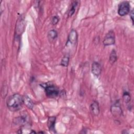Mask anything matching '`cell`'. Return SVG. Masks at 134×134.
I'll use <instances>...</instances> for the list:
<instances>
[{
    "mask_svg": "<svg viewBox=\"0 0 134 134\" xmlns=\"http://www.w3.org/2000/svg\"><path fill=\"white\" fill-rule=\"evenodd\" d=\"M24 104V96L17 93L10 96L6 101L7 107L12 111L19 110Z\"/></svg>",
    "mask_w": 134,
    "mask_h": 134,
    "instance_id": "obj_1",
    "label": "cell"
},
{
    "mask_svg": "<svg viewBox=\"0 0 134 134\" xmlns=\"http://www.w3.org/2000/svg\"><path fill=\"white\" fill-rule=\"evenodd\" d=\"M46 95L50 98L57 97L59 94V90L57 87L53 85H47L44 87Z\"/></svg>",
    "mask_w": 134,
    "mask_h": 134,
    "instance_id": "obj_2",
    "label": "cell"
},
{
    "mask_svg": "<svg viewBox=\"0 0 134 134\" xmlns=\"http://www.w3.org/2000/svg\"><path fill=\"white\" fill-rule=\"evenodd\" d=\"M130 4L127 1L121 2L118 6V14L120 16H124L127 15L130 12Z\"/></svg>",
    "mask_w": 134,
    "mask_h": 134,
    "instance_id": "obj_3",
    "label": "cell"
},
{
    "mask_svg": "<svg viewBox=\"0 0 134 134\" xmlns=\"http://www.w3.org/2000/svg\"><path fill=\"white\" fill-rule=\"evenodd\" d=\"M115 42V36L114 32L113 30L109 31L104 37L103 41V44L105 46H108L113 45Z\"/></svg>",
    "mask_w": 134,
    "mask_h": 134,
    "instance_id": "obj_4",
    "label": "cell"
},
{
    "mask_svg": "<svg viewBox=\"0 0 134 134\" xmlns=\"http://www.w3.org/2000/svg\"><path fill=\"white\" fill-rule=\"evenodd\" d=\"M110 111L112 115L115 117H118L121 115L122 109L118 102H116L111 106Z\"/></svg>",
    "mask_w": 134,
    "mask_h": 134,
    "instance_id": "obj_5",
    "label": "cell"
},
{
    "mask_svg": "<svg viewBox=\"0 0 134 134\" xmlns=\"http://www.w3.org/2000/svg\"><path fill=\"white\" fill-rule=\"evenodd\" d=\"M77 40V32L74 29H72L69 36H68V40H67V43H70V44H75Z\"/></svg>",
    "mask_w": 134,
    "mask_h": 134,
    "instance_id": "obj_6",
    "label": "cell"
},
{
    "mask_svg": "<svg viewBox=\"0 0 134 134\" xmlns=\"http://www.w3.org/2000/svg\"><path fill=\"white\" fill-rule=\"evenodd\" d=\"M90 110L91 113L94 115V116H97L99 115L100 113V108H99V106L98 103L94 100L93 101L90 105Z\"/></svg>",
    "mask_w": 134,
    "mask_h": 134,
    "instance_id": "obj_7",
    "label": "cell"
},
{
    "mask_svg": "<svg viewBox=\"0 0 134 134\" xmlns=\"http://www.w3.org/2000/svg\"><path fill=\"white\" fill-rule=\"evenodd\" d=\"M91 71L95 76L98 77L101 73L100 64L98 62H94L92 64Z\"/></svg>",
    "mask_w": 134,
    "mask_h": 134,
    "instance_id": "obj_8",
    "label": "cell"
},
{
    "mask_svg": "<svg viewBox=\"0 0 134 134\" xmlns=\"http://www.w3.org/2000/svg\"><path fill=\"white\" fill-rule=\"evenodd\" d=\"M56 117L54 116L49 117L47 120V126L50 131L55 132V123Z\"/></svg>",
    "mask_w": 134,
    "mask_h": 134,
    "instance_id": "obj_9",
    "label": "cell"
},
{
    "mask_svg": "<svg viewBox=\"0 0 134 134\" xmlns=\"http://www.w3.org/2000/svg\"><path fill=\"white\" fill-rule=\"evenodd\" d=\"M14 122L17 125H24L27 122V118L26 116H21L20 117H18L15 119Z\"/></svg>",
    "mask_w": 134,
    "mask_h": 134,
    "instance_id": "obj_10",
    "label": "cell"
},
{
    "mask_svg": "<svg viewBox=\"0 0 134 134\" xmlns=\"http://www.w3.org/2000/svg\"><path fill=\"white\" fill-rule=\"evenodd\" d=\"M58 37V32L54 29L50 30L48 32V38L50 41H52Z\"/></svg>",
    "mask_w": 134,
    "mask_h": 134,
    "instance_id": "obj_11",
    "label": "cell"
},
{
    "mask_svg": "<svg viewBox=\"0 0 134 134\" xmlns=\"http://www.w3.org/2000/svg\"><path fill=\"white\" fill-rule=\"evenodd\" d=\"M24 103L28 108L32 109L34 106V103L31 99L27 96H24Z\"/></svg>",
    "mask_w": 134,
    "mask_h": 134,
    "instance_id": "obj_12",
    "label": "cell"
},
{
    "mask_svg": "<svg viewBox=\"0 0 134 134\" xmlns=\"http://www.w3.org/2000/svg\"><path fill=\"white\" fill-rule=\"evenodd\" d=\"M77 4H78L77 1H74L72 2V3L71 4V7L69 9V16H72L74 14L75 9L77 6Z\"/></svg>",
    "mask_w": 134,
    "mask_h": 134,
    "instance_id": "obj_13",
    "label": "cell"
},
{
    "mask_svg": "<svg viewBox=\"0 0 134 134\" xmlns=\"http://www.w3.org/2000/svg\"><path fill=\"white\" fill-rule=\"evenodd\" d=\"M117 56L116 52L114 49H113L110 52V54L109 55V62L111 64H113L117 61Z\"/></svg>",
    "mask_w": 134,
    "mask_h": 134,
    "instance_id": "obj_14",
    "label": "cell"
},
{
    "mask_svg": "<svg viewBox=\"0 0 134 134\" xmlns=\"http://www.w3.org/2000/svg\"><path fill=\"white\" fill-rule=\"evenodd\" d=\"M69 60L70 58L68 55H65L64 56L61 61V65L63 66L66 67L68 65L69 63Z\"/></svg>",
    "mask_w": 134,
    "mask_h": 134,
    "instance_id": "obj_15",
    "label": "cell"
},
{
    "mask_svg": "<svg viewBox=\"0 0 134 134\" xmlns=\"http://www.w3.org/2000/svg\"><path fill=\"white\" fill-rule=\"evenodd\" d=\"M122 97H123V99H124V101L126 103H128L130 102V94L126 91V92H124V94H123V96H122Z\"/></svg>",
    "mask_w": 134,
    "mask_h": 134,
    "instance_id": "obj_16",
    "label": "cell"
},
{
    "mask_svg": "<svg viewBox=\"0 0 134 134\" xmlns=\"http://www.w3.org/2000/svg\"><path fill=\"white\" fill-rule=\"evenodd\" d=\"M59 21V17L58 16H53L51 19V23L54 26L57 25Z\"/></svg>",
    "mask_w": 134,
    "mask_h": 134,
    "instance_id": "obj_17",
    "label": "cell"
},
{
    "mask_svg": "<svg viewBox=\"0 0 134 134\" xmlns=\"http://www.w3.org/2000/svg\"><path fill=\"white\" fill-rule=\"evenodd\" d=\"M130 17L131 19L132 22V24H133V10H132L131 12H130Z\"/></svg>",
    "mask_w": 134,
    "mask_h": 134,
    "instance_id": "obj_18",
    "label": "cell"
}]
</instances>
